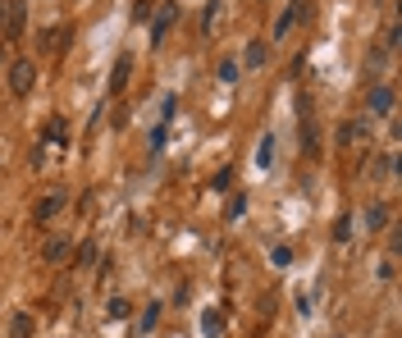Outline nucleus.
Returning a JSON list of instances; mask_svg holds the SVG:
<instances>
[{"instance_id":"f257e3e1","label":"nucleus","mask_w":402,"mask_h":338,"mask_svg":"<svg viewBox=\"0 0 402 338\" xmlns=\"http://www.w3.org/2000/svg\"><path fill=\"white\" fill-rule=\"evenodd\" d=\"M9 92H14V96H28V92H32V87H37V64L32 60H14V64H9Z\"/></svg>"},{"instance_id":"f03ea898","label":"nucleus","mask_w":402,"mask_h":338,"mask_svg":"<svg viewBox=\"0 0 402 338\" xmlns=\"http://www.w3.org/2000/svg\"><path fill=\"white\" fill-rule=\"evenodd\" d=\"M366 110L375 114V119H389V114H394V87H389V83H370Z\"/></svg>"},{"instance_id":"7ed1b4c3","label":"nucleus","mask_w":402,"mask_h":338,"mask_svg":"<svg viewBox=\"0 0 402 338\" xmlns=\"http://www.w3.org/2000/svg\"><path fill=\"white\" fill-rule=\"evenodd\" d=\"M28 28V5L23 0H14V5H5V42H18Z\"/></svg>"},{"instance_id":"20e7f679","label":"nucleus","mask_w":402,"mask_h":338,"mask_svg":"<svg viewBox=\"0 0 402 338\" xmlns=\"http://www.w3.org/2000/svg\"><path fill=\"white\" fill-rule=\"evenodd\" d=\"M64 206H69V192H64V188H55V192H46V197L42 201H37V210H32V215H37V224H42V219H51V215H60V210Z\"/></svg>"},{"instance_id":"39448f33","label":"nucleus","mask_w":402,"mask_h":338,"mask_svg":"<svg viewBox=\"0 0 402 338\" xmlns=\"http://www.w3.org/2000/svg\"><path fill=\"white\" fill-rule=\"evenodd\" d=\"M174 18H178V5H174V0L156 9V23H151V46H160V42H165V32L174 28Z\"/></svg>"},{"instance_id":"423d86ee","label":"nucleus","mask_w":402,"mask_h":338,"mask_svg":"<svg viewBox=\"0 0 402 338\" xmlns=\"http://www.w3.org/2000/svg\"><path fill=\"white\" fill-rule=\"evenodd\" d=\"M128 78H133V55H119V60H114V69H110V96L128 92Z\"/></svg>"},{"instance_id":"0eeeda50","label":"nucleus","mask_w":402,"mask_h":338,"mask_svg":"<svg viewBox=\"0 0 402 338\" xmlns=\"http://www.w3.org/2000/svg\"><path fill=\"white\" fill-rule=\"evenodd\" d=\"M42 256H46V265H64V260L73 256V247H69V238H46V247H42Z\"/></svg>"},{"instance_id":"6e6552de","label":"nucleus","mask_w":402,"mask_h":338,"mask_svg":"<svg viewBox=\"0 0 402 338\" xmlns=\"http://www.w3.org/2000/svg\"><path fill=\"white\" fill-rule=\"evenodd\" d=\"M361 219H366V229H370V234H379V229H389V206H384V201H370Z\"/></svg>"},{"instance_id":"1a4fd4ad","label":"nucleus","mask_w":402,"mask_h":338,"mask_svg":"<svg viewBox=\"0 0 402 338\" xmlns=\"http://www.w3.org/2000/svg\"><path fill=\"white\" fill-rule=\"evenodd\" d=\"M265 60H270V46H265V42H247V55H243L247 69H261Z\"/></svg>"},{"instance_id":"9d476101","label":"nucleus","mask_w":402,"mask_h":338,"mask_svg":"<svg viewBox=\"0 0 402 338\" xmlns=\"http://www.w3.org/2000/svg\"><path fill=\"white\" fill-rule=\"evenodd\" d=\"M160 311H165V306H160V302H147V306H142V315H138V334H151V330H156Z\"/></svg>"},{"instance_id":"9b49d317","label":"nucleus","mask_w":402,"mask_h":338,"mask_svg":"<svg viewBox=\"0 0 402 338\" xmlns=\"http://www.w3.org/2000/svg\"><path fill=\"white\" fill-rule=\"evenodd\" d=\"M256 165H261V169L274 165V133H265V138L256 142Z\"/></svg>"},{"instance_id":"f8f14e48","label":"nucleus","mask_w":402,"mask_h":338,"mask_svg":"<svg viewBox=\"0 0 402 338\" xmlns=\"http://www.w3.org/2000/svg\"><path fill=\"white\" fill-rule=\"evenodd\" d=\"M32 330H37L32 315H28V311H14V320H9V334H14V338H32Z\"/></svg>"},{"instance_id":"ddd939ff","label":"nucleus","mask_w":402,"mask_h":338,"mask_svg":"<svg viewBox=\"0 0 402 338\" xmlns=\"http://www.w3.org/2000/svg\"><path fill=\"white\" fill-rule=\"evenodd\" d=\"M105 315H110V320H128L133 302H128V297H110V302H105Z\"/></svg>"},{"instance_id":"4468645a","label":"nucleus","mask_w":402,"mask_h":338,"mask_svg":"<svg viewBox=\"0 0 402 338\" xmlns=\"http://www.w3.org/2000/svg\"><path fill=\"white\" fill-rule=\"evenodd\" d=\"M293 23H298V9L288 5V9H284V14H279V23H274V42H284V37H288V28H293Z\"/></svg>"},{"instance_id":"2eb2a0df","label":"nucleus","mask_w":402,"mask_h":338,"mask_svg":"<svg viewBox=\"0 0 402 338\" xmlns=\"http://www.w3.org/2000/svg\"><path fill=\"white\" fill-rule=\"evenodd\" d=\"M219 325H224V320H219V311H201V334H206V338H219Z\"/></svg>"},{"instance_id":"dca6fc26","label":"nucleus","mask_w":402,"mask_h":338,"mask_svg":"<svg viewBox=\"0 0 402 338\" xmlns=\"http://www.w3.org/2000/svg\"><path fill=\"white\" fill-rule=\"evenodd\" d=\"M361 133H366V119H352V123H343V128H339V142H357Z\"/></svg>"},{"instance_id":"f3484780","label":"nucleus","mask_w":402,"mask_h":338,"mask_svg":"<svg viewBox=\"0 0 402 338\" xmlns=\"http://www.w3.org/2000/svg\"><path fill=\"white\" fill-rule=\"evenodd\" d=\"M219 9H224L219 0H210V5H206V14H201V32H215V18H219Z\"/></svg>"},{"instance_id":"a211bd4d","label":"nucleus","mask_w":402,"mask_h":338,"mask_svg":"<svg viewBox=\"0 0 402 338\" xmlns=\"http://www.w3.org/2000/svg\"><path fill=\"white\" fill-rule=\"evenodd\" d=\"M219 83H238V60H219Z\"/></svg>"},{"instance_id":"6ab92c4d","label":"nucleus","mask_w":402,"mask_h":338,"mask_svg":"<svg viewBox=\"0 0 402 338\" xmlns=\"http://www.w3.org/2000/svg\"><path fill=\"white\" fill-rule=\"evenodd\" d=\"M334 238H339V243H348V238H352V219H339V224H334Z\"/></svg>"},{"instance_id":"aec40b11","label":"nucleus","mask_w":402,"mask_h":338,"mask_svg":"<svg viewBox=\"0 0 402 338\" xmlns=\"http://www.w3.org/2000/svg\"><path fill=\"white\" fill-rule=\"evenodd\" d=\"M270 260H274V265H288V260H293V252H288V247H274V252H270Z\"/></svg>"},{"instance_id":"412c9836","label":"nucleus","mask_w":402,"mask_h":338,"mask_svg":"<svg viewBox=\"0 0 402 338\" xmlns=\"http://www.w3.org/2000/svg\"><path fill=\"white\" fill-rule=\"evenodd\" d=\"M78 260H83V265H87V260H97V243H83V247H78Z\"/></svg>"},{"instance_id":"4be33fe9","label":"nucleus","mask_w":402,"mask_h":338,"mask_svg":"<svg viewBox=\"0 0 402 338\" xmlns=\"http://www.w3.org/2000/svg\"><path fill=\"white\" fill-rule=\"evenodd\" d=\"M394 169H398V156H394V151H389V156L379 160V174H394Z\"/></svg>"}]
</instances>
